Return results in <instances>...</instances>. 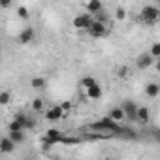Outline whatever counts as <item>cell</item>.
<instances>
[{
  "label": "cell",
  "mask_w": 160,
  "mask_h": 160,
  "mask_svg": "<svg viewBox=\"0 0 160 160\" xmlns=\"http://www.w3.org/2000/svg\"><path fill=\"white\" fill-rule=\"evenodd\" d=\"M10 130H25V128H23V124H21L17 119H13V121L10 122Z\"/></svg>",
  "instance_id": "d4e9b609"
},
{
  "label": "cell",
  "mask_w": 160,
  "mask_h": 160,
  "mask_svg": "<svg viewBox=\"0 0 160 160\" xmlns=\"http://www.w3.org/2000/svg\"><path fill=\"white\" fill-rule=\"evenodd\" d=\"M62 117H64L62 106H55V108H51V109L45 111V119L51 121V122H55V121H58V119H62Z\"/></svg>",
  "instance_id": "52a82bcc"
},
{
  "label": "cell",
  "mask_w": 160,
  "mask_h": 160,
  "mask_svg": "<svg viewBox=\"0 0 160 160\" xmlns=\"http://www.w3.org/2000/svg\"><path fill=\"white\" fill-rule=\"evenodd\" d=\"M85 91H87V96H89L91 100H98V98H102V89H100L98 83L92 85V87H89V89H85Z\"/></svg>",
  "instance_id": "4fadbf2b"
},
{
  "label": "cell",
  "mask_w": 160,
  "mask_h": 160,
  "mask_svg": "<svg viewBox=\"0 0 160 160\" xmlns=\"http://www.w3.org/2000/svg\"><path fill=\"white\" fill-rule=\"evenodd\" d=\"M154 64V57L151 55V53H141L138 58H136V66L139 68V70H147V68H151Z\"/></svg>",
  "instance_id": "5b68a950"
},
{
  "label": "cell",
  "mask_w": 160,
  "mask_h": 160,
  "mask_svg": "<svg viewBox=\"0 0 160 160\" xmlns=\"http://www.w3.org/2000/svg\"><path fill=\"white\" fill-rule=\"evenodd\" d=\"M94 19H92V13H79V15H75L73 17V21H72V25H73V28H77V30H87L89 28V25L92 23Z\"/></svg>",
  "instance_id": "277c9868"
},
{
  "label": "cell",
  "mask_w": 160,
  "mask_h": 160,
  "mask_svg": "<svg viewBox=\"0 0 160 160\" xmlns=\"http://www.w3.org/2000/svg\"><path fill=\"white\" fill-rule=\"evenodd\" d=\"M66 138L62 136V132L60 130H57V128H49L47 132H45V136H43V145L45 147H51V145H55V143H60V141H64Z\"/></svg>",
  "instance_id": "3957f363"
},
{
  "label": "cell",
  "mask_w": 160,
  "mask_h": 160,
  "mask_svg": "<svg viewBox=\"0 0 160 160\" xmlns=\"http://www.w3.org/2000/svg\"><path fill=\"white\" fill-rule=\"evenodd\" d=\"M34 36H36L34 28H32V27H25V28L21 30V34L17 36V40H19V43H30V42L34 40Z\"/></svg>",
  "instance_id": "9c48e42d"
},
{
  "label": "cell",
  "mask_w": 160,
  "mask_h": 160,
  "mask_svg": "<svg viewBox=\"0 0 160 160\" xmlns=\"http://www.w3.org/2000/svg\"><path fill=\"white\" fill-rule=\"evenodd\" d=\"M108 27H106V23H102V21H92L91 25H89V28H87V34L89 36H92V38H104V36H108Z\"/></svg>",
  "instance_id": "7a4b0ae2"
},
{
  "label": "cell",
  "mask_w": 160,
  "mask_h": 160,
  "mask_svg": "<svg viewBox=\"0 0 160 160\" xmlns=\"http://www.w3.org/2000/svg\"><path fill=\"white\" fill-rule=\"evenodd\" d=\"M98 81L94 77H91V75H87V77H83L81 79V87H85V89H89V87H92V85H96Z\"/></svg>",
  "instance_id": "ac0fdd59"
},
{
  "label": "cell",
  "mask_w": 160,
  "mask_h": 160,
  "mask_svg": "<svg viewBox=\"0 0 160 160\" xmlns=\"http://www.w3.org/2000/svg\"><path fill=\"white\" fill-rule=\"evenodd\" d=\"M108 117H111L113 121H117V122H122L124 119H126V113H124V109H122V106H119V108H113L111 111H109V115Z\"/></svg>",
  "instance_id": "8fae6325"
},
{
  "label": "cell",
  "mask_w": 160,
  "mask_h": 160,
  "mask_svg": "<svg viewBox=\"0 0 160 160\" xmlns=\"http://www.w3.org/2000/svg\"><path fill=\"white\" fill-rule=\"evenodd\" d=\"M149 108L147 106H138V121L139 122H149Z\"/></svg>",
  "instance_id": "9a60e30c"
},
{
  "label": "cell",
  "mask_w": 160,
  "mask_h": 160,
  "mask_svg": "<svg viewBox=\"0 0 160 160\" xmlns=\"http://www.w3.org/2000/svg\"><path fill=\"white\" fill-rule=\"evenodd\" d=\"M12 6V0H0V8L2 10H8Z\"/></svg>",
  "instance_id": "484cf974"
},
{
  "label": "cell",
  "mask_w": 160,
  "mask_h": 160,
  "mask_svg": "<svg viewBox=\"0 0 160 160\" xmlns=\"http://www.w3.org/2000/svg\"><path fill=\"white\" fill-rule=\"evenodd\" d=\"M45 77H32L30 79V87L32 89H36V91H42V89H45Z\"/></svg>",
  "instance_id": "2e32d148"
},
{
  "label": "cell",
  "mask_w": 160,
  "mask_h": 160,
  "mask_svg": "<svg viewBox=\"0 0 160 160\" xmlns=\"http://www.w3.org/2000/svg\"><path fill=\"white\" fill-rule=\"evenodd\" d=\"M126 73H128V68H124V66H122V68H119V72H117V75H119V77H126Z\"/></svg>",
  "instance_id": "4316f807"
},
{
  "label": "cell",
  "mask_w": 160,
  "mask_h": 160,
  "mask_svg": "<svg viewBox=\"0 0 160 160\" xmlns=\"http://www.w3.org/2000/svg\"><path fill=\"white\" fill-rule=\"evenodd\" d=\"M145 94H147L149 98H156V96L160 94V85H158V83H149V85L145 87Z\"/></svg>",
  "instance_id": "5bb4252c"
},
{
  "label": "cell",
  "mask_w": 160,
  "mask_h": 160,
  "mask_svg": "<svg viewBox=\"0 0 160 160\" xmlns=\"http://www.w3.org/2000/svg\"><path fill=\"white\" fill-rule=\"evenodd\" d=\"M156 2H160V0H156Z\"/></svg>",
  "instance_id": "4dcf8cb0"
},
{
  "label": "cell",
  "mask_w": 160,
  "mask_h": 160,
  "mask_svg": "<svg viewBox=\"0 0 160 160\" xmlns=\"http://www.w3.org/2000/svg\"><path fill=\"white\" fill-rule=\"evenodd\" d=\"M139 21L145 23V25H149V27L156 25L160 21V10H158V6H143L141 13H139Z\"/></svg>",
  "instance_id": "6da1fadb"
},
{
  "label": "cell",
  "mask_w": 160,
  "mask_h": 160,
  "mask_svg": "<svg viewBox=\"0 0 160 160\" xmlns=\"http://www.w3.org/2000/svg\"><path fill=\"white\" fill-rule=\"evenodd\" d=\"M8 136H10L17 145L25 141V130H10V134H8Z\"/></svg>",
  "instance_id": "e0dca14e"
},
{
  "label": "cell",
  "mask_w": 160,
  "mask_h": 160,
  "mask_svg": "<svg viewBox=\"0 0 160 160\" xmlns=\"http://www.w3.org/2000/svg\"><path fill=\"white\" fill-rule=\"evenodd\" d=\"M17 15H19V19H23V21H27V19L30 17L28 10H27L25 6H19V8H17Z\"/></svg>",
  "instance_id": "ffe728a7"
},
{
  "label": "cell",
  "mask_w": 160,
  "mask_h": 160,
  "mask_svg": "<svg viewBox=\"0 0 160 160\" xmlns=\"http://www.w3.org/2000/svg\"><path fill=\"white\" fill-rule=\"evenodd\" d=\"M115 17H117L119 21H124V19H126V10H124V8H117V10H115Z\"/></svg>",
  "instance_id": "603a6c76"
},
{
  "label": "cell",
  "mask_w": 160,
  "mask_h": 160,
  "mask_svg": "<svg viewBox=\"0 0 160 160\" xmlns=\"http://www.w3.org/2000/svg\"><path fill=\"white\" fill-rule=\"evenodd\" d=\"M122 109H124V113H126V119H128V121H138V106H136L134 102L126 100V102L122 104Z\"/></svg>",
  "instance_id": "8992f818"
},
{
  "label": "cell",
  "mask_w": 160,
  "mask_h": 160,
  "mask_svg": "<svg viewBox=\"0 0 160 160\" xmlns=\"http://www.w3.org/2000/svg\"><path fill=\"white\" fill-rule=\"evenodd\" d=\"M10 100H12V94H10V91H2V92H0V104H2V106L10 104Z\"/></svg>",
  "instance_id": "d6986e66"
},
{
  "label": "cell",
  "mask_w": 160,
  "mask_h": 160,
  "mask_svg": "<svg viewBox=\"0 0 160 160\" xmlns=\"http://www.w3.org/2000/svg\"><path fill=\"white\" fill-rule=\"evenodd\" d=\"M156 139L160 141V130H156Z\"/></svg>",
  "instance_id": "f546056e"
},
{
  "label": "cell",
  "mask_w": 160,
  "mask_h": 160,
  "mask_svg": "<svg viewBox=\"0 0 160 160\" xmlns=\"http://www.w3.org/2000/svg\"><path fill=\"white\" fill-rule=\"evenodd\" d=\"M70 108H72V104H70V102H64V104H62V109H64V111H68Z\"/></svg>",
  "instance_id": "83f0119b"
},
{
  "label": "cell",
  "mask_w": 160,
  "mask_h": 160,
  "mask_svg": "<svg viewBox=\"0 0 160 160\" xmlns=\"http://www.w3.org/2000/svg\"><path fill=\"white\" fill-rule=\"evenodd\" d=\"M108 19H109V17H108V12H104V10H102V12H98V13H96V21L108 23Z\"/></svg>",
  "instance_id": "cb8c5ba5"
},
{
  "label": "cell",
  "mask_w": 160,
  "mask_h": 160,
  "mask_svg": "<svg viewBox=\"0 0 160 160\" xmlns=\"http://www.w3.org/2000/svg\"><path fill=\"white\" fill-rule=\"evenodd\" d=\"M15 119L23 124V128H25V130H30V128H34V126H36V121H34V119H30V117H28V115H25V113H17V115H15Z\"/></svg>",
  "instance_id": "30bf717a"
},
{
  "label": "cell",
  "mask_w": 160,
  "mask_h": 160,
  "mask_svg": "<svg viewBox=\"0 0 160 160\" xmlns=\"http://www.w3.org/2000/svg\"><path fill=\"white\" fill-rule=\"evenodd\" d=\"M32 109H34V111H42V109H43V100H42V98H34Z\"/></svg>",
  "instance_id": "44dd1931"
},
{
  "label": "cell",
  "mask_w": 160,
  "mask_h": 160,
  "mask_svg": "<svg viewBox=\"0 0 160 160\" xmlns=\"http://www.w3.org/2000/svg\"><path fill=\"white\" fill-rule=\"evenodd\" d=\"M15 141L10 138V136H4L2 139H0V152H2V154H8V152H12L13 149H15Z\"/></svg>",
  "instance_id": "ba28073f"
},
{
  "label": "cell",
  "mask_w": 160,
  "mask_h": 160,
  "mask_svg": "<svg viewBox=\"0 0 160 160\" xmlns=\"http://www.w3.org/2000/svg\"><path fill=\"white\" fill-rule=\"evenodd\" d=\"M156 70H158V72H160V57H158V58H156Z\"/></svg>",
  "instance_id": "f1b7e54d"
},
{
  "label": "cell",
  "mask_w": 160,
  "mask_h": 160,
  "mask_svg": "<svg viewBox=\"0 0 160 160\" xmlns=\"http://www.w3.org/2000/svg\"><path fill=\"white\" fill-rule=\"evenodd\" d=\"M87 10H89V13L96 15L98 12H102V10H104L102 0H89V2H87Z\"/></svg>",
  "instance_id": "7c38bea8"
},
{
  "label": "cell",
  "mask_w": 160,
  "mask_h": 160,
  "mask_svg": "<svg viewBox=\"0 0 160 160\" xmlns=\"http://www.w3.org/2000/svg\"><path fill=\"white\" fill-rule=\"evenodd\" d=\"M149 53H151V55H152L154 58H158V57H160V42H158V43H152V45H151V51H149Z\"/></svg>",
  "instance_id": "7402d4cb"
}]
</instances>
